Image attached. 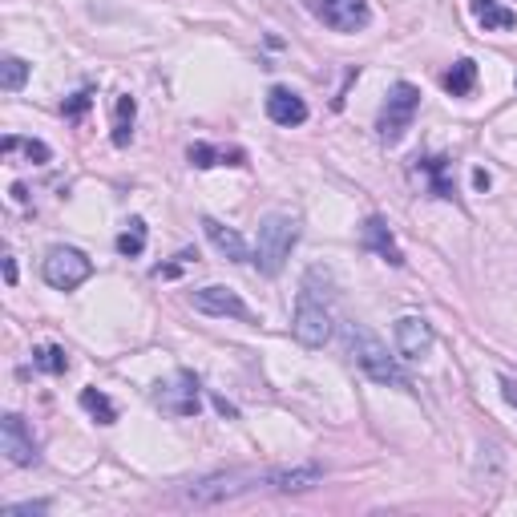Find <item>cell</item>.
<instances>
[{"label": "cell", "mask_w": 517, "mask_h": 517, "mask_svg": "<svg viewBox=\"0 0 517 517\" xmlns=\"http://www.w3.org/2000/svg\"><path fill=\"white\" fill-rule=\"evenodd\" d=\"M344 348H348V356H352V364L368 376V380H376V384H384V388H400V392H412V380H408V372L396 364V356H388V344L368 328V324H356V320H348L344 324Z\"/></svg>", "instance_id": "6da1fadb"}, {"label": "cell", "mask_w": 517, "mask_h": 517, "mask_svg": "<svg viewBox=\"0 0 517 517\" xmlns=\"http://www.w3.org/2000/svg\"><path fill=\"white\" fill-rule=\"evenodd\" d=\"M320 267L303 275V291L295 299V316H291V336L303 348H324L332 340V283L320 291Z\"/></svg>", "instance_id": "7a4b0ae2"}, {"label": "cell", "mask_w": 517, "mask_h": 517, "mask_svg": "<svg viewBox=\"0 0 517 517\" xmlns=\"http://www.w3.org/2000/svg\"><path fill=\"white\" fill-rule=\"evenodd\" d=\"M267 485V473H255V469H227V473H211V477H198L190 481L178 497L186 505H198V509H211V505H223V501H235L251 489H263Z\"/></svg>", "instance_id": "3957f363"}, {"label": "cell", "mask_w": 517, "mask_h": 517, "mask_svg": "<svg viewBox=\"0 0 517 517\" xmlns=\"http://www.w3.org/2000/svg\"><path fill=\"white\" fill-rule=\"evenodd\" d=\"M299 243V219L295 215H283V211H271L263 223H259V239H255V267L263 275H279L291 259Z\"/></svg>", "instance_id": "277c9868"}, {"label": "cell", "mask_w": 517, "mask_h": 517, "mask_svg": "<svg viewBox=\"0 0 517 517\" xmlns=\"http://www.w3.org/2000/svg\"><path fill=\"white\" fill-rule=\"evenodd\" d=\"M417 110H421V89L408 85V81H396L384 97V110H380V122H376L380 142L396 146L404 138V130L412 126V118H417Z\"/></svg>", "instance_id": "5b68a950"}, {"label": "cell", "mask_w": 517, "mask_h": 517, "mask_svg": "<svg viewBox=\"0 0 517 517\" xmlns=\"http://www.w3.org/2000/svg\"><path fill=\"white\" fill-rule=\"evenodd\" d=\"M41 271H45V283H49V287L73 291V287H81V283L93 275V259H89L85 251H77V247H53V251L45 255Z\"/></svg>", "instance_id": "8992f818"}, {"label": "cell", "mask_w": 517, "mask_h": 517, "mask_svg": "<svg viewBox=\"0 0 517 517\" xmlns=\"http://www.w3.org/2000/svg\"><path fill=\"white\" fill-rule=\"evenodd\" d=\"M154 400H158V408H162V412H170V417H194V412L202 408L194 372H174V380L158 384Z\"/></svg>", "instance_id": "52a82bcc"}, {"label": "cell", "mask_w": 517, "mask_h": 517, "mask_svg": "<svg viewBox=\"0 0 517 517\" xmlns=\"http://www.w3.org/2000/svg\"><path fill=\"white\" fill-rule=\"evenodd\" d=\"M0 449H5L9 465H21V469L37 465V437L17 412H5V417H0Z\"/></svg>", "instance_id": "ba28073f"}, {"label": "cell", "mask_w": 517, "mask_h": 517, "mask_svg": "<svg viewBox=\"0 0 517 517\" xmlns=\"http://www.w3.org/2000/svg\"><path fill=\"white\" fill-rule=\"evenodd\" d=\"M190 303H194V312H202V316H231V320H255L251 316V307L239 299V291H231V287H198V291H190Z\"/></svg>", "instance_id": "9c48e42d"}, {"label": "cell", "mask_w": 517, "mask_h": 517, "mask_svg": "<svg viewBox=\"0 0 517 517\" xmlns=\"http://www.w3.org/2000/svg\"><path fill=\"white\" fill-rule=\"evenodd\" d=\"M392 336H396V352L404 356V360H425L429 352H433V344H437V336H433V324L425 320V316H400L396 320V328H392Z\"/></svg>", "instance_id": "30bf717a"}, {"label": "cell", "mask_w": 517, "mask_h": 517, "mask_svg": "<svg viewBox=\"0 0 517 517\" xmlns=\"http://www.w3.org/2000/svg\"><path fill=\"white\" fill-rule=\"evenodd\" d=\"M316 17L336 33H360L372 21L368 0H316Z\"/></svg>", "instance_id": "8fae6325"}, {"label": "cell", "mask_w": 517, "mask_h": 517, "mask_svg": "<svg viewBox=\"0 0 517 517\" xmlns=\"http://www.w3.org/2000/svg\"><path fill=\"white\" fill-rule=\"evenodd\" d=\"M324 481V469L320 465H291V469H267V485L263 489H275V493H307Z\"/></svg>", "instance_id": "7c38bea8"}, {"label": "cell", "mask_w": 517, "mask_h": 517, "mask_svg": "<svg viewBox=\"0 0 517 517\" xmlns=\"http://www.w3.org/2000/svg\"><path fill=\"white\" fill-rule=\"evenodd\" d=\"M360 247L376 251V255H380L384 263H392V267H404V251L396 247V239H392V231H388V223H384L380 215L364 219V227H360Z\"/></svg>", "instance_id": "4fadbf2b"}, {"label": "cell", "mask_w": 517, "mask_h": 517, "mask_svg": "<svg viewBox=\"0 0 517 517\" xmlns=\"http://www.w3.org/2000/svg\"><path fill=\"white\" fill-rule=\"evenodd\" d=\"M267 118H271L275 126H303V122H307V106H303V97H295L291 89L275 85V89L267 93Z\"/></svg>", "instance_id": "5bb4252c"}, {"label": "cell", "mask_w": 517, "mask_h": 517, "mask_svg": "<svg viewBox=\"0 0 517 517\" xmlns=\"http://www.w3.org/2000/svg\"><path fill=\"white\" fill-rule=\"evenodd\" d=\"M202 231H206V239L215 243V251H223L231 263H251V251H247V243H243V235L235 227H223L219 219L206 215L202 219Z\"/></svg>", "instance_id": "9a60e30c"}, {"label": "cell", "mask_w": 517, "mask_h": 517, "mask_svg": "<svg viewBox=\"0 0 517 517\" xmlns=\"http://www.w3.org/2000/svg\"><path fill=\"white\" fill-rule=\"evenodd\" d=\"M469 9H473L477 25H481L485 33H501V29H513V25H517V13L505 9L501 0H469Z\"/></svg>", "instance_id": "2e32d148"}, {"label": "cell", "mask_w": 517, "mask_h": 517, "mask_svg": "<svg viewBox=\"0 0 517 517\" xmlns=\"http://www.w3.org/2000/svg\"><path fill=\"white\" fill-rule=\"evenodd\" d=\"M186 158H190V166H198V170H211V166H243V150H215V146H206V142H194L190 150H186Z\"/></svg>", "instance_id": "e0dca14e"}, {"label": "cell", "mask_w": 517, "mask_h": 517, "mask_svg": "<svg viewBox=\"0 0 517 517\" xmlns=\"http://www.w3.org/2000/svg\"><path fill=\"white\" fill-rule=\"evenodd\" d=\"M473 85H477V61L461 57V61L445 73V89H449L453 97H469V93H473Z\"/></svg>", "instance_id": "ac0fdd59"}, {"label": "cell", "mask_w": 517, "mask_h": 517, "mask_svg": "<svg viewBox=\"0 0 517 517\" xmlns=\"http://www.w3.org/2000/svg\"><path fill=\"white\" fill-rule=\"evenodd\" d=\"M134 114H138V101L130 93L118 97V110H114V146H130V138H134Z\"/></svg>", "instance_id": "d6986e66"}, {"label": "cell", "mask_w": 517, "mask_h": 517, "mask_svg": "<svg viewBox=\"0 0 517 517\" xmlns=\"http://www.w3.org/2000/svg\"><path fill=\"white\" fill-rule=\"evenodd\" d=\"M29 73H33V65H29V61H21V57H5V61H0V89H5V93H17V89L29 81Z\"/></svg>", "instance_id": "ffe728a7"}, {"label": "cell", "mask_w": 517, "mask_h": 517, "mask_svg": "<svg viewBox=\"0 0 517 517\" xmlns=\"http://www.w3.org/2000/svg\"><path fill=\"white\" fill-rule=\"evenodd\" d=\"M81 408H85V412H93V417H97L101 425H114V421H118V408L110 404V396H106V392H97V388H85V392H81Z\"/></svg>", "instance_id": "44dd1931"}, {"label": "cell", "mask_w": 517, "mask_h": 517, "mask_svg": "<svg viewBox=\"0 0 517 517\" xmlns=\"http://www.w3.org/2000/svg\"><path fill=\"white\" fill-rule=\"evenodd\" d=\"M13 154H25L33 166H45L49 162V146L45 142H33V138H5V158Z\"/></svg>", "instance_id": "7402d4cb"}, {"label": "cell", "mask_w": 517, "mask_h": 517, "mask_svg": "<svg viewBox=\"0 0 517 517\" xmlns=\"http://www.w3.org/2000/svg\"><path fill=\"white\" fill-rule=\"evenodd\" d=\"M421 170H429L433 178V194L437 198H453V182H449V158H417Z\"/></svg>", "instance_id": "603a6c76"}, {"label": "cell", "mask_w": 517, "mask_h": 517, "mask_svg": "<svg viewBox=\"0 0 517 517\" xmlns=\"http://www.w3.org/2000/svg\"><path fill=\"white\" fill-rule=\"evenodd\" d=\"M33 368L61 376V372L69 368V356H65V348H57V344H41V348L33 352Z\"/></svg>", "instance_id": "cb8c5ba5"}, {"label": "cell", "mask_w": 517, "mask_h": 517, "mask_svg": "<svg viewBox=\"0 0 517 517\" xmlns=\"http://www.w3.org/2000/svg\"><path fill=\"white\" fill-rule=\"evenodd\" d=\"M118 251L130 255V259L146 251V223H142V219H130V231L118 235Z\"/></svg>", "instance_id": "d4e9b609"}, {"label": "cell", "mask_w": 517, "mask_h": 517, "mask_svg": "<svg viewBox=\"0 0 517 517\" xmlns=\"http://www.w3.org/2000/svg\"><path fill=\"white\" fill-rule=\"evenodd\" d=\"M45 509H49V501H25V505H9L5 517H37V513H45Z\"/></svg>", "instance_id": "484cf974"}, {"label": "cell", "mask_w": 517, "mask_h": 517, "mask_svg": "<svg viewBox=\"0 0 517 517\" xmlns=\"http://www.w3.org/2000/svg\"><path fill=\"white\" fill-rule=\"evenodd\" d=\"M89 101H93V93H89V89L73 93V101H69V106H65V114H69V118H81V114L89 110Z\"/></svg>", "instance_id": "4316f807"}, {"label": "cell", "mask_w": 517, "mask_h": 517, "mask_svg": "<svg viewBox=\"0 0 517 517\" xmlns=\"http://www.w3.org/2000/svg\"><path fill=\"white\" fill-rule=\"evenodd\" d=\"M501 396L517 408V380H513V376H501Z\"/></svg>", "instance_id": "83f0119b"}, {"label": "cell", "mask_w": 517, "mask_h": 517, "mask_svg": "<svg viewBox=\"0 0 517 517\" xmlns=\"http://www.w3.org/2000/svg\"><path fill=\"white\" fill-rule=\"evenodd\" d=\"M0 263H5V283L13 287V283H17V263H13V255H5V259H0Z\"/></svg>", "instance_id": "f1b7e54d"}, {"label": "cell", "mask_w": 517, "mask_h": 517, "mask_svg": "<svg viewBox=\"0 0 517 517\" xmlns=\"http://www.w3.org/2000/svg\"><path fill=\"white\" fill-rule=\"evenodd\" d=\"M215 408L223 412V417H235V404H227V396H215Z\"/></svg>", "instance_id": "f546056e"}]
</instances>
